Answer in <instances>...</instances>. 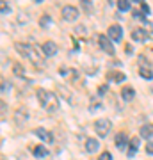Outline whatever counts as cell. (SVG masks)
I'll list each match as a JSON object with an SVG mask.
<instances>
[{"instance_id":"cell-1","label":"cell","mask_w":153,"mask_h":160,"mask_svg":"<svg viewBox=\"0 0 153 160\" xmlns=\"http://www.w3.org/2000/svg\"><path fill=\"white\" fill-rule=\"evenodd\" d=\"M14 48H16V52L20 53V55L30 59L34 64H39V66L43 64V62H41V53H39V50H38L34 45H27V43H16V45H14Z\"/></svg>"},{"instance_id":"cell-2","label":"cell","mask_w":153,"mask_h":160,"mask_svg":"<svg viewBox=\"0 0 153 160\" xmlns=\"http://www.w3.org/2000/svg\"><path fill=\"white\" fill-rule=\"evenodd\" d=\"M110 128H112V123H110L107 118L96 119V123H94V130H96L98 137H107L109 132H110Z\"/></svg>"},{"instance_id":"cell-3","label":"cell","mask_w":153,"mask_h":160,"mask_svg":"<svg viewBox=\"0 0 153 160\" xmlns=\"http://www.w3.org/2000/svg\"><path fill=\"white\" fill-rule=\"evenodd\" d=\"M139 73H141L142 78H146V80L153 78V69H151V66H150V62L146 61L144 55H139Z\"/></svg>"},{"instance_id":"cell-4","label":"cell","mask_w":153,"mask_h":160,"mask_svg":"<svg viewBox=\"0 0 153 160\" xmlns=\"http://www.w3.org/2000/svg\"><path fill=\"white\" fill-rule=\"evenodd\" d=\"M98 43H100V48H102L103 52H107L109 55H114L116 53V50H114V45L110 43V39H109L107 36H98Z\"/></svg>"},{"instance_id":"cell-5","label":"cell","mask_w":153,"mask_h":160,"mask_svg":"<svg viewBox=\"0 0 153 160\" xmlns=\"http://www.w3.org/2000/svg\"><path fill=\"white\" fill-rule=\"evenodd\" d=\"M79 18V9L73 6H64L63 7V20L66 22H75Z\"/></svg>"},{"instance_id":"cell-6","label":"cell","mask_w":153,"mask_h":160,"mask_svg":"<svg viewBox=\"0 0 153 160\" xmlns=\"http://www.w3.org/2000/svg\"><path fill=\"white\" fill-rule=\"evenodd\" d=\"M132 39L139 41V43L148 41V39H150V30L142 29V27H139V29H135V30H132Z\"/></svg>"},{"instance_id":"cell-7","label":"cell","mask_w":153,"mask_h":160,"mask_svg":"<svg viewBox=\"0 0 153 160\" xmlns=\"http://www.w3.org/2000/svg\"><path fill=\"white\" fill-rule=\"evenodd\" d=\"M107 34L112 41H121V38H123V29L119 25H110L107 30Z\"/></svg>"},{"instance_id":"cell-8","label":"cell","mask_w":153,"mask_h":160,"mask_svg":"<svg viewBox=\"0 0 153 160\" xmlns=\"http://www.w3.org/2000/svg\"><path fill=\"white\" fill-rule=\"evenodd\" d=\"M128 146H130V142H128V137H126V133L119 132L118 135H116V148L121 149V151H125Z\"/></svg>"},{"instance_id":"cell-9","label":"cell","mask_w":153,"mask_h":160,"mask_svg":"<svg viewBox=\"0 0 153 160\" xmlns=\"http://www.w3.org/2000/svg\"><path fill=\"white\" fill-rule=\"evenodd\" d=\"M59 107H61V105H59V100H57V96L54 94V92H50V94H48V102H46V107H45V109L48 110V112H57V110H59Z\"/></svg>"},{"instance_id":"cell-10","label":"cell","mask_w":153,"mask_h":160,"mask_svg":"<svg viewBox=\"0 0 153 160\" xmlns=\"http://www.w3.org/2000/svg\"><path fill=\"white\" fill-rule=\"evenodd\" d=\"M34 133L41 139V141H45L46 144H52V142H54V135H52L48 130H45V128H36Z\"/></svg>"},{"instance_id":"cell-11","label":"cell","mask_w":153,"mask_h":160,"mask_svg":"<svg viewBox=\"0 0 153 160\" xmlns=\"http://www.w3.org/2000/svg\"><path fill=\"white\" fill-rule=\"evenodd\" d=\"M41 50H43V53H45L46 57H52V55H55L57 53V45L55 43H52V41H46V43H43Z\"/></svg>"},{"instance_id":"cell-12","label":"cell","mask_w":153,"mask_h":160,"mask_svg":"<svg viewBox=\"0 0 153 160\" xmlns=\"http://www.w3.org/2000/svg\"><path fill=\"white\" fill-rule=\"evenodd\" d=\"M121 98H123V100H125V102H132V100H134V98H135V89H134V87H123V89H121Z\"/></svg>"},{"instance_id":"cell-13","label":"cell","mask_w":153,"mask_h":160,"mask_svg":"<svg viewBox=\"0 0 153 160\" xmlns=\"http://www.w3.org/2000/svg\"><path fill=\"white\" fill-rule=\"evenodd\" d=\"M125 78H126V75L121 73V71H110V73H107V80H110V82H118V84H121Z\"/></svg>"},{"instance_id":"cell-14","label":"cell","mask_w":153,"mask_h":160,"mask_svg":"<svg viewBox=\"0 0 153 160\" xmlns=\"http://www.w3.org/2000/svg\"><path fill=\"white\" fill-rule=\"evenodd\" d=\"M36 94H38V100H39V105H41V107H46V102H48V94H50V92L39 87V89L36 91Z\"/></svg>"},{"instance_id":"cell-15","label":"cell","mask_w":153,"mask_h":160,"mask_svg":"<svg viewBox=\"0 0 153 160\" xmlns=\"http://www.w3.org/2000/svg\"><path fill=\"white\" fill-rule=\"evenodd\" d=\"M98 148H100V142H98L96 139H87V141H85V149H87L89 153L98 151Z\"/></svg>"},{"instance_id":"cell-16","label":"cell","mask_w":153,"mask_h":160,"mask_svg":"<svg viewBox=\"0 0 153 160\" xmlns=\"http://www.w3.org/2000/svg\"><path fill=\"white\" fill-rule=\"evenodd\" d=\"M137 149H139V139H137V137H134V139L130 141V146H128V151H126L130 158H132V157H134V155L137 153Z\"/></svg>"},{"instance_id":"cell-17","label":"cell","mask_w":153,"mask_h":160,"mask_svg":"<svg viewBox=\"0 0 153 160\" xmlns=\"http://www.w3.org/2000/svg\"><path fill=\"white\" fill-rule=\"evenodd\" d=\"M141 137H144V139H150L153 137V125H144L141 128Z\"/></svg>"},{"instance_id":"cell-18","label":"cell","mask_w":153,"mask_h":160,"mask_svg":"<svg viewBox=\"0 0 153 160\" xmlns=\"http://www.w3.org/2000/svg\"><path fill=\"white\" fill-rule=\"evenodd\" d=\"M32 153H34L36 158H43V157L48 155V149H46L45 146H36V148L32 149Z\"/></svg>"},{"instance_id":"cell-19","label":"cell","mask_w":153,"mask_h":160,"mask_svg":"<svg viewBox=\"0 0 153 160\" xmlns=\"http://www.w3.org/2000/svg\"><path fill=\"white\" fill-rule=\"evenodd\" d=\"M130 7H132V4L128 2V0H121V2H118V9H119L121 12H123V11H128Z\"/></svg>"},{"instance_id":"cell-20","label":"cell","mask_w":153,"mask_h":160,"mask_svg":"<svg viewBox=\"0 0 153 160\" xmlns=\"http://www.w3.org/2000/svg\"><path fill=\"white\" fill-rule=\"evenodd\" d=\"M50 23H52V18H50V16H46V14H43V18H41L39 25H41V27H46V25H50Z\"/></svg>"},{"instance_id":"cell-21","label":"cell","mask_w":153,"mask_h":160,"mask_svg":"<svg viewBox=\"0 0 153 160\" xmlns=\"http://www.w3.org/2000/svg\"><path fill=\"white\" fill-rule=\"evenodd\" d=\"M134 18H137V20H141V22H146V16H144V12L142 11H134Z\"/></svg>"},{"instance_id":"cell-22","label":"cell","mask_w":153,"mask_h":160,"mask_svg":"<svg viewBox=\"0 0 153 160\" xmlns=\"http://www.w3.org/2000/svg\"><path fill=\"white\" fill-rule=\"evenodd\" d=\"M13 69H14V73H16V75H23V73H25L23 66H20V64H14V68H13Z\"/></svg>"},{"instance_id":"cell-23","label":"cell","mask_w":153,"mask_h":160,"mask_svg":"<svg viewBox=\"0 0 153 160\" xmlns=\"http://www.w3.org/2000/svg\"><path fill=\"white\" fill-rule=\"evenodd\" d=\"M141 11L144 14H150V6H148L146 2H142V0H141Z\"/></svg>"},{"instance_id":"cell-24","label":"cell","mask_w":153,"mask_h":160,"mask_svg":"<svg viewBox=\"0 0 153 160\" xmlns=\"http://www.w3.org/2000/svg\"><path fill=\"white\" fill-rule=\"evenodd\" d=\"M98 160H112V155L109 153V151H103L102 155H100V158Z\"/></svg>"},{"instance_id":"cell-25","label":"cell","mask_w":153,"mask_h":160,"mask_svg":"<svg viewBox=\"0 0 153 160\" xmlns=\"http://www.w3.org/2000/svg\"><path fill=\"white\" fill-rule=\"evenodd\" d=\"M59 73L63 75V77H69V73H71V69H68V68H64V66H63V68L59 69Z\"/></svg>"},{"instance_id":"cell-26","label":"cell","mask_w":153,"mask_h":160,"mask_svg":"<svg viewBox=\"0 0 153 160\" xmlns=\"http://www.w3.org/2000/svg\"><path fill=\"white\" fill-rule=\"evenodd\" d=\"M146 151H148V155H153V141H148V144H146Z\"/></svg>"},{"instance_id":"cell-27","label":"cell","mask_w":153,"mask_h":160,"mask_svg":"<svg viewBox=\"0 0 153 160\" xmlns=\"http://www.w3.org/2000/svg\"><path fill=\"white\" fill-rule=\"evenodd\" d=\"M0 6H2V14H7V12L11 11V9H9V6H6V2H2Z\"/></svg>"},{"instance_id":"cell-28","label":"cell","mask_w":153,"mask_h":160,"mask_svg":"<svg viewBox=\"0 0 153 160\" xmlns=\"http://www.w3.org/2000/svg\"><path fill=\"white\" fill-rule=\"evenodd\" d=\"M105 91H107V86H100V89H98V92H100V94H103Z\"/></svg>"},{"instance_id":"cell-29","label":"cell","mask_w":153,"mask_h":160,"mask_svg":"<svg viewBox=\"0 0 153 160\" xmlns=\"http://www.w3.org/2000/svg\"><path fill=\"white\" fill-rule=\"evenodd\" d=\"M7 89H9V87H7V84H6V82H2V92H6Z\"/></svg>"},{"instance_id":"cell-30","label":"cell","mask_w":153,"mask_h":160,"mask_svg":"<svg viewBox=\"0 0 153 160\" xmlns=\"http://www.w3.org/2000/svg\"><path fill=\"white\" fill-rule=\"evenodd\" d=\"M2 160H6V158H2Z\"/></svg>"}]
</instances>
